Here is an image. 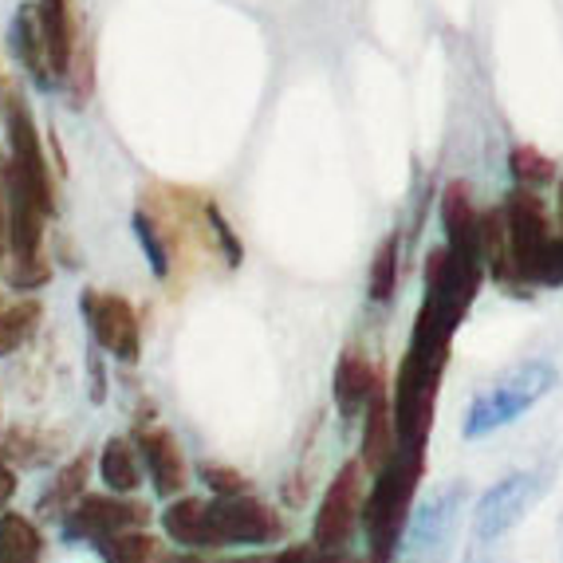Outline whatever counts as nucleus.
Here are the masks:
<instances>
[{
	"label": "nucleus",
	"mask_w": 563,
	"mask_h": 563,
	"mask_svg": "<svg viewBox=\"0 0 563 563\" xmlns=\"http://www.w3.org/2000/svg\"><path fill=\"white\" fill-rule=\"evenodd\" d=\"M44 536L20 512H0V563H40Z\"/></svg>",
	"instance_id": "nucleus-21"
},
{
	"label": "nucleus",
	"mask_w": 563,
	"mask_h": 563,
	"mask_svg": "<svg viewBox=\"0 0 563 563\" xmlns=\"http://www.w3.org/2000/svg\"><path fill=\"white\" fill-rule=\"evenodd\" d=\"M426 300L422 308H430L438 320H445L450 328H461L470 316L473 300H477L481 280H485V264L473 256H461L450 244H433L426 253Z\"/></svg>",
	"instance_id": "nucleus-7"
},
{
	"label": "nucleus",
	"mask_w": 563,
	"mask_h": 563,
	"mask_svg": "<svg viewBox=\"0 0 563 563\" xmlns=\"http://www.w3.org/2000/svg\"><path fill=\"white\" fill-rule=\"evenodd\" d=\"M99 560L103 563H169V552L162 548V540H154L151 532L131 528V532H119L103 544H95Z\"/></svg>",
	"instance_id": "nucleus-22"
},
{
	"label": "nucleus",
	"mask_w": 563,
	"mask_h": 563,
	"mask_svg": "<svg viewBox=\"0 0 563 563\" xmlns=\"http://www.w3.org/2000/svg\"><path fill=\"white\" fill-rule=\"evenodd\" d=\"M40 320H44L40 300H20L9 303V308H0V358H9L16 347H24L36 335Z\"/></svg>",
	"instance_id": "nucleus-23"
},
{
	"label": "nucleus",
	"mask_w": 563,
	"mask_h": 563,
	"mask_svg": "<svg viewBox=\"0 0 563 563\" xmlns=\"http://www.w3.org/2000/svg\"><path fill=\"white\" fill-rule=\"evenodd\" d=\"M12 493H16V473L9 470V457L0 453V512H4V505L12 500Z\"/></svg>",
	"instance_id": "nucleus-32"
},
{
	"label": "nucleus",
	"mask_w": 563,
	"mask_h": 563,
	"mask_svg": "<svg viewBox=\"0 0 563 563\" xmlns=\"http://www.w3.org/2000/svg\"><path fill=\"white\" fill-rule=\"evenodd\" d=\"M87 371H91V402L103 406L107 402V371H103V358L87 351Z\"/></svg>",
	"instance_id": "nucleus-31"
},
{
	"label": "nucleus",
	"mask_w": 563,
	"mask_h": 563,
	"mask_svg": "<svg viewBox=\"0 0 563 563\" xmlns=\"http://www.w3.org/2000/svg\"><path fill=\"white\" fill-rule=\"evenodd\" d=\"M64 433L36 430V426H12L4 438H0V453L20 465V470H47L52 461H59L64 453Z\"/></svg>",
	"instance_id": "nucleus-19"
},
{
	"label": "nucleus",
	"mask_w": 563,
	"mask_h": 563,
	"mask_svg": "<svg viewBox=\"0 0 563 563\" xmlns=\"http://www.w3.org/2000/svg\"><path fill=\"white\" fill-rule=\"evenodd\" d=\"M162 532L186 552H221V548L280 544L288 525L273 505L253 493L236 497H174L162 512Z\"/></svg>",
	"instance_id": "nucleus-1"
},
{
	"label": "nucleus",
	"mask_w": 563,
	"mask_h": 563,
	"mask_svg": "<svg viewBox=\"0 0 563 563\" xmlns=\"http://www.w3.org/2000/svg\"><path fill=\"white\" fill-rule=\"evenodd\" d=\"M560 383L555 366L544 363V358H528V363L512 366L508 375H500L493 386H485L477 398L465 410V422H461V433L477 442V438H488V433L505 430L517 418H525L540 398H548Z\"/></svg>",
	"instance_id": "nucleus-5"
},
{
	"label": "nucleus",
	"mask_w": 563,
	"mask_h": 563,
	"mask_svg": "<svg viewBox=\"0 0 563 563\" xmlns=\"http://www.w3.org/2000/svg\"><path fill=\"white\" fill-rule=\"evenodd\" d=\"M0 122H4V134H9V162L16 166V174L24 178V186L36 194V201L56 213V186H52V169H47L44 142H40L36 119H32L29 103L20 99L12 87H0Z\"/></svg>",
	"instance_id": "nucleus-8"
},
{
	"label": "nucleus",
	"mask_w": 563,
	"mask_h": 563,
	"mask_svg": "<svg viewBox=\"0 0 563 563\" xmlns=\"http://www.w3.org/2000/svg\"><path fill=\"white\" fill-rule=\"evenodd\" d=\"M206 221H209V229H213V241H217V249H221V256H225V264L229 268H241L244 244H241V236L233 233V225L225 221V213H221L213 201H206Z\"/></svg>",
	"instance_id": "nucleus-28"
},
{
	"label": "nucleus",
	"mask_w": 563,
	"mask_h": 563,
	"mask_svg": "<svg viewBox=\"0 0 563 563\" xmlns=\"http://www.w3.org/2000/svg\"><path fill=\"white\" fill-rule=\"evenodd\" d=\"M508 169H512L517 186H532V189H544L560 178L555 158H548V154L536 151V146H517V151L508 154Z\"/></svg>",
	"instance_id": "nucleus-26"
},
{
	"label": "nucleus",
	"mask_w": 563,
	"mask_h": 563,
	"mask_svg": "<svg viewBox=\"0 0 563 563\" xmlns=\"http://www.w3.org/2000/svg\"><path fill=\"white\" fill-rule=\"evenodd\" d=\"M398 253H402V244H398V233L383 236L375 249V261H371V273H366V296L375 303H390L398 291Z\"/></svg>",
	"instance_id": "nucleus-24"
},
{
	"label": "nucleus",
	"mask_w": 563,
	"mask_h": 563,
	"mask_svg": "<svg viewBox=\"0 0 563 563\" xmlns=\"http://www.w3.org/2000/svg\"><path fill=\"white\" fill-rule=\"evenodd\" d=\"M442 229H445V244H450V249H457L461 256L481 261V209H477V201H473V189L457 178L442 189Z\"/></svg>",
	"instance_id": "nucleus-16"
},
{
	"label": "nucleus",
	"mask_w": 563,
	"mask_h": 563,
	"mask_svg": "<svg viewBox=\"0 0 563 563\" xmlns=\"http://www.w3.org/2000/svg\"><path fill=\"white\" fill-rule=\"evenodd\" d=\"M500 540H473L470 552H465V563H508L505 548H497Z\"/></svg>",
	"instance_id": "nucleus-30"
},
{
	"label": "nucleus",
	"mask_w": 563,
	"mask_h": 563,
	"mask_svg": "<svg viewBox=\"0 0 563 563\" xmlns=\"http://www.w3.org/2000/svg\"><path fill=\"white\" fill-rule=\"evenodd\" d=\"M139 445L134 438H107L103 453H99V477L107 481L111 493L119 497H131L134 488L142 485V470H139Z\"/></svg>",
	"instance_id": "nucleus-20"
},
{
	"label": "nucleus",
	"mask_w": 563,
	"mask_h": 563,
	"mask_svg": "<svg viewBox=\"0 0 563 563\" xmlns=\"http://www.w3.org/2000/svg\"><path fill=\"white\" fill-rule=\"evenodd\" d=\"M91 465H99V461L91 457V450L76 453L71 461H64L56 470V477L47 481V488L40 493L36 500V512L44 520H64L71 508L79 505V497H84L87 488V477H91Z\"/></svg>",
	"instance_id": "nucleus-17"
},
{
	"label": "nucleus",
	"mask_w": 563,
	"mask_h": 563,
	"mask_svg": "<svg viewBox=\"0 0 563 563\" xmlns=\"http://www.w3.org/2000/svg\"><path fill=\"white\" fill-rule=\"evenodd\" d=\"M426 477V445H402L390 453L383 470L375 473L363 500V532L366 552L383 563H395L406 525L413 517V497Z\"/></svg>",
	"instance_id": "nucleus-3"
},
{
	"label": "nucleus",
	"mask_w": 563,
	"mask_h": 563,
	"mask_svg": "<svg viewBox=\"0 0 563 563\" xmlns=\"http://www.w3.org/2000/svg\"><path fill=\"white\" fill-rule=\"evenodd\" d=\"M453 335H457V328L438 320L430 308H418L410 343H406V355H402V363H398L395 390H390L395 430L402 445L430 442L438 395H442V378H445V366H450Z\"/></svg>",
	"instance_id": "nucleus-2"
},
{
	"label": "nucleus",
	"mask_w": 563,
	"mask_h": 563,
	"mask_svg": "<svg viewBox=\"0 0 563 563\" xmlns=\"http://www.w3.org/2000/svg\"><path fill=\"white\" fill-rule=\"evenodd\" d=\"M134 236H139L142 253H146V261H151V273L158 276V280H169L178 256H174V249H169L166 229L158 225V217L146 213V209H139V213H134Z\"/></svg>",
	"instance_id": "nucleus-25"
},
{
	"label": "nucleus",
	"mask_w": 563,
	"mask_h": 563,
	"mask_svg": "<svg viewBox=\"0 0 563 563\" xmlns=\"http://www.w3.org/2000/svg\"><path fill=\"white\" fill-rule=\"evenodd\" d=\"M9 256V201H4V186H0V264Z\"/></svg>",
	"instance_id": "nucleus-33"
},
{
	"label": "nucleus",
	"mask_w": 563,
	"mask_h": 563,
	"mask_svg": "<svg viewBox=\"0 0 563 563\" xmlns=\"http://www.w3.org/2000/svg\"><path fill=\"white\" fill-rule=\"evenodd\" d=\"M465 500H470V485L465 481H450L426 505L413 508L395 563H450L453 548H457Z\"/></svg>",
	"instance_id": "nucleus-6"
},
{
	"label": "nucleus",
	"mask_w": 563,
	"mask_h": 563,
	"mask_svg": "<svg viewBox=\"0 0 563 563\" xmlns=\"http://www.w3.org/2000/svg\"><path fill=\"white\" fill-rule=\"evenodd\" d=\"M339 563H383V560H375L371 552H366V555H351L347 548H343V552H339Z\"/></svg>",
	"instance_id": "nucleus-34"
},
{
	"label": "nucleus",
	"mask_w": 563,
	"mask_h": 563,
	"mask_svg": "<svg viewBox=\"0 0 563 563\" xmlns=\"http://www.w3.org/2000/svg\"><path fill=\"white\" fill-rule=\"evenodd\" d=\"M198 477L209 485L213 497H236V493H249V477L229 465H217V461H201L198 465Z\"/></svg>",
	"instance_id": "nucleus-29"
},
{
	"label": "nucleus",
	"mask_w": 563,
	"mask_h": 563,
	"mask_svg": "<svg viewBox=\"0 0 563 563\" xmlns=\"http://www.w3.org/2000/svg\"><path fill=\"white\" fill-rule=\"evenodd\" d=\"M134 445H139V457L146 461V473H151V485L162 500L181 497V488L189 485V465L186 453H181V442L166 426L154 422H139L134 426Z\"/></svg>",
	"instance_id": "nucleus-13"
},
{
	"label": "nucleus",
	"mask_w": 563,
	"mask_h": 563,
	"mask_svg": "<svg viewBox=\"0 0 563 563\" xmlns=\"http://www.w3.org/2000/svg\"><path fill=\"white\" fill-rule=\"evenodd\" d=\"M79 311H84V323L91 331L95 347L111 351L119 363H139L142 355V323L139 311L126 296H114L103 288H87L79 296Z\"/></svg>",
	"instance_id": "nucleus-11"
},
{
	"label": "nucleus",
	"mask_w": 563,
	"mask_h": 563,
	"mask_svg": "<svg viewBox=\"0 0 563 563\" xmlns=\"http://www.w3.org/2000/svg\"><path fill=\"white\" fill-rule=\"evenodd\" d=\"M383 386V375L378 366L366 358V351L347 347L343 355L335 358V371H331V398H335V410L343 422H358L366 413V406L375 402Z\"/></svg>",
	"instance_id": "nucleus-14"
},
{
	"label": "nucleus",
	"mask_w": 563,
	"mask_h": 563,
	"mask_svg": "<svg viewBox=\"0 0 563 563\" xmlns=\"http://www.w3.org/2000/svg\"><path fill=\"white\" fill-rule=\"evenodd\" d=\"M343 552V548H339ZM339 552H328L320 544L280 548L273 555H244V560H198V555H169V563H339Z\"/></svg>",
	"instance_id": "nucleus-27"
},
{
	"label": "nucleus",
	"mask_w": 563,
	"mask_h": 563,
	"mask_svg": "<svg viewBox=\"0 0 563 563\" xmlns=\"http://www.w3.org/2000/svg\"><path fill=\"white\" fill-rule=\"evenodd\" d=\"M505 229L508 256L517 268L520 288H560L563 284V236L555 233V221L548 213L540 189L517 186L505 198Z\"/></svg>",
	"instance_id": "nucleus-4"
},
{
	"label": "nucleus",
	"mask_w": 563,
	"mask_h": 563,
	"mask_svg": "<svg viewBox=\"0 0 563 563\" xmlns=\"http://www.w3.org/2000/svg\"><path fill=\"white\" fill-rule=\"evenodd\" d=\"M363 500H366V465L358 457H351L343 470L335 473V481L323 493L316 520H311V544L339 552L355 540V532L363 528Z\"/></svg>",
	"instance_id": "nucleus-9"
},
{
	"label": "nucleus",
	"mask_w": 563,
	"mask_h": 563,
	"mask_svg": "<svg viewBox=\"0 0 563 563\" xmlns=\"http://www.w3.org/2000/svg\"><path fill=\"white\" fill-rule=\"evenodd\" d=\"M544 493L540 473H508L493 488H485L473 505V540H505Z\"/></svg>",
	"instance_id": "nucleus-12"
},
{
	"label": "nucleus",
	"mask_w": 563,
	"mask_h": 563,
	"mask_svg": "<svg viewBox=\"0 0 563 563\" xmlns=\"http://www.w3.org/2000/svg\"><path fill=\"white\" fill-rule=\"evenodd\" d=\"M395 450H398L395 406H390V395H386V390H378V398L366 406V413H363V450H358V461H363L366 473L375 477Z\"/></svg>",
	"instance_id": "nucleus-18"
},
{
	"label": "nucleus",
	"mask_w": 563,
	"mask_h": 563,
	"mask_svg": "<svg viewBox=\"0 0 563 563\" xmlns=\"http://www.w3.org/2000/svg\"><path fill=\"white\" fill-rule=\"evenodd\" d=\"M555 209H560V229H563V174H560V201H555Z\"/></svg>",
	"instance_id": "nucleus-35"
},
{
	"label": "nucleus",
	"mask_w": 563,
	"mask_h": 563,
	"mask_svg": "<svg viewBox=\"0 0 563 563\" xmlns=\"http://www.w3.org/2000/svg\"><path fill=\"white\" fill-rule=\"evenodd\" d=\"M151 525V505L142 500H126L119 493L103 497V493H91V497H79V505L59 520V536L64 544H103L111 536L131 532V528Z\"/></svg>",
	"instance_id": "nucleus-10"
},
{
	"label": "nucleus",
	"mask_w": 563,
	"mask_h": 563,
	"mask_svg": "<svg viewBox=\"0 0 563 563\" xmlns=\"http://www.w3.org/2000/svg\"><path fill=\"white\" fill-rule=\"evenodd\" d=\"M9 47L12 56L20 59V67L29 71V79L40 91H52L56 84V71H52V47H47V29H44V12H40V0H29L12 12L9 24Z\"/></svg>",
	"instance_id": "nucleus-15"
}]
</instances>
